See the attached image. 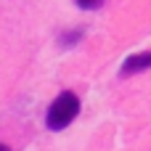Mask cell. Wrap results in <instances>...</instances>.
I'll return each instance as SVG.
<instances>
[{
    "label": "cell",
    "instance_id": "3",
    "mask_svg": "<svg viewBox=\"0 0 151 151\" xmlns=\"http://www.w3.org/2000/svg\"><path fill=\"white\" fill-rule=\"evenodd\" d=\"M80 37H82V29L64 32V35L58 37V45H61V48H72V45H77V42H80Z\"/></svg>",
    "mask_w": 151,
    "mask_h": 151
},
{
    "label": "cell",
    "instance_id": "5",
    "mask_svg": "<svg viewBox=\"0 0 151 151\" xmlns=\"http://www.w3.org/2000/svg\"><path fill=\"white\" fill-rule=\"evenodd\" d=\"M0 151H11V149H8V146H3V143H0Z\"/></svg>",
    "mask_w": 151,
    "mask_h": 151
},
{
    "label": "cell",
    "instance_id": "4",
    "mask_svg": "<svg viewBox=\"0 0 151 151\" xmlns=\"http://www.w3.org/2000/svg\"><path fill=\"white\" fill-rule=\"evenodd\" d=\"M74 3H77L80 8H85V11H98L106 0H74Z\"/></svg>",
    "mask_w": 151,
    "mask_h": 151
},
{
    "label": "cell",
    "instance_id": "1",
    "mask_svg": "<svg viewBox=\"0 0 151 151\" xmlns=\"http://www.w3.org/2000/svg\"><path fill=\"white\" fill-rule=\"evenodd\" d=\"M80 114V98H77V93H72V90H64V93H58L56 96V101L50 104V109H48V117H45V125H48V130H64V127H69L72 122H74V117Z\"/></svg>",
    "mask_w": 151,
    "mask_h": 151
},
{
    "label": "cell",
    "instance_id": "2",
    "mask_svg": "<svg viewBox=\"0 0 151 151\" xmlns=\"http://www.w3.org/2000/svg\"><path fill=\"white\" fill-rule=\"evenodd\" d=\"M151 69V50H143V53H135V56H127L119 74L127 77V74H138V72H146Z\"/></svg>",
    "mask_w": 151,
    "mask_h": 151
}]
</instances>
